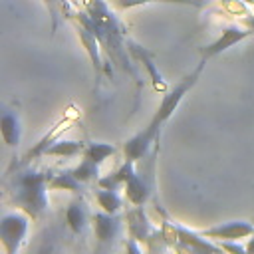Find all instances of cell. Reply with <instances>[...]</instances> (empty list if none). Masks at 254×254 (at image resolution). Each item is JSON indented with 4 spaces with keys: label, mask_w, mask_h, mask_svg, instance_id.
I'll list each match as a JSON object with an SVG mask.
<instances>
[{
    "label": "cell",
    "mask_w": 254,
    "mask_h": 254,
    "mask_svg": "<svg viewBox=\"0 0 254 254\" xmlns=\"http://www.w3.org/2000/svg\"><path fill=\"white\" fill-rule=\"evenodd\" d=\"M204 64H206V62L200 60V64L196 65V69H194L192 73H189L187 77H183V81L177 83L175 89H171V91H167V93L163 95V101H161V105L157 107V111H155V115L151 117V121L147 123V127H143V129H141L139 133H135L129 141H125V145H123V155H125V159L137 163L139 159H143V157L149 153L151 145L159 139L161 127L169 121V117H171L173 111L179 107V103L183 101V97L187 95V91L196 83V79H198V75H200Z\"/></svg>",
    "instance_id": "obj_1"
},
{
    "label": "cell",
    "mask_w": 254,
    "mask_h": 254,
    "mask_svg": "<svg viewBox=\"0 0 254 254\" xmlns=\"http://www.w3.org/2000/svg\"><path fill=\"white\" fill-rule=\"evenodd\" d=\"M50 173L36 169L22 171L12 179V200L24 210L30 218H40L48 208V190H50Z\"/></svg>",
    "instance_id": "obj_2"
},
{
    "label": "cell",
    "mask_w": 254,
    "mask_h": 254,
    "mask_svg": "<svg viewBox=\"0 0 254 254\" xmlns=\"http://www.w3.org/2000/svg\"><path fill=\"white\" fill-rule=\"evenodd\" d=\"M30 226V216L24 210L6 212L0 220V242L4 248V254H18L26 232Z\"/></svg>",
    "instance_id": "obj_3"
},
{
    "label": "cell",
    "mask_w": 254,
    "mask_h": 254,
    "mask_svg": "<svg viewBox=\"0 0 254 254\" xmlns=\"http://www.w3.org/2000/svg\"><path fill=\"white\" fill-rule=\"evenodd\" d=\"M171 228L175 232L179 248L187 254H226L218 244H212L210 238L202 236L200 232H192V230H189L177 222H173Z\"/></svg>",
    "instance_id": "obj_4"
},
{
    "label": "cell",
    "mask_w": 254,
    "mask_h": 254,
    "mask_svg": "<svg viewBox=\"0 0 254 254\" xmlns=\"http://www.w3.org/2000/svg\"><path fill=\"white\" fill-rule=\"evenodd\" d=\"M200 234L214 240V242H224V240H236L238 242V240L254 234V224L248 220H228V222L208 226Z\"/></svg>",
    "instance_id": "obj_5"
},
{
    "label": "cell",
    "mask_w": 254,
    "mask_h": 254,
    "mask_svg": "<svg viewBox=\"0 0 254 254\" xmlns=\"http://www.w3.org/2000/svg\"><path fill=\"white\" fill-rule=\"evenodd\" d=\"M93 232L99 246H109L119 238L121 232V218L117 214L99 210L93 214Z\"/></svg>",
    "instance_id": "obj_6"
},
{
    "label": "cell",
    "mask_w": 254,
    "mask_h": 254,
    "mask_svg": "<svg viewBox=\"0 0 254 254\" xmlns=\"http://www.w3.org/2000/svg\"><path fill=\"white\" fill-rule=\"evenodd\" d=\"M250 34H252V30H242V28H238V26H232V28L222 30V34H220L212 44H208V46H204V48H202V60L206 62V60H210V58L218 56L220 52H224V50L232 48L234 44L242 42V40H244V38H248Z\"/></svg>",
    "instance_id": "obj_7"
},
{
    "label": "cell",
    "mask_w": 254,
    "mask_h": 254,
    "mask_svg": "<svg viewBox=\"0 0 254 254\" xmlns=\"http://www.w3.org/2000/svg\"><path fill=\"white\" fill-rule=\"evenodd\" d=\"M127 228H129V236L139 240V242H149L151 236L155 234L149 218L145 216L143 212V206H133L129 212H127Z\"/></svg>",
    "instance_id": "obj_8"
},
{
    "label": "cell",
    "mask_w": 254,
    "mask_h": 254,
    "mask_svg": "<svg viewBox=\"0 0 254 254\" xmlns=\"http://www.w3.org/2000/svg\"><path fill=\"white\" fill-rule=\"evenodd\" d=\"M125 196L133 206H143L151 196V185L141 173H133L125 183Z\"/></svg>",
    "instance_id": "obj_9"
},
{
    "label": "cell",
    "mask_w": 254,
    "mask_h": 254,
    "mask_svg": "<svg viewBox=\"0 0 254 254\" xmlns=\"http://www.w3.org/2000/svg\"><path fill=\"white\" fill-rule=\"evenodd\" d=\"M133 173H135V161L125 159L123 165H121L117 171H113V173H109V175H105V177H99L97 185H99L101 189H115V190H117V187H125V183L129 181V177H131Z\"/></svg>",
    "instance_id": "obj_10"
},
{
    "label": "cell",
    "mask_w": 254,
    "mask_h": 254,
    "mask_svg": "<svg viewBox=\"0 0 254 254\" xmlns=\"http://www.w3.org/2000/svg\"><path fill=\"white\" fill-rule=\"evenodd\" d=\"M127 46H129V52L139 60V62H143V65L147 67V71L151 73V79H153V85H155V89L157 91H163V93H167V83L163 81V77H161V73L155 69V64H153V60H151V56L141 48V46H137L133 40H127Z\"/></svg>",
    "instance_id": "obj_11"
},
{
    "label": "cell",
    "mask_w": 254,
    "mask_h": 254,
    "mask_svg": "<svg viewBox=\"0 0 254 254\" xmlns=\"http://www.w3.org/2000/svg\"><path fill=\"white\" fill-rule=\"evenodd\" d=\"M65 224L73 234H81L87 226V210L85 204L81 200H73L69 202V206L65 208Z\"/></svg>",
    "instance_id": "obj_12"
},
{
    "label": "cell",
    "mask_w": 254,
    "mask_h": 254,
    "mask_svg": "<svg viewBox=\"0 0 254 254\" xmlns=\"http://www.w3.org/2000/svg\"><path fill=\"white\" fill-rule=\"evenodd\" d=\"M85 151V145L81 141H69V139H56L44 157H64V159H69V157H75V155H83Z\"/></svg>",
    "instance_id": "obj_13"
},
{
    "label": "cell",
    "mask_w": 254,
    "mask_h": 254,
    "mask_svg": "<svg viewBox=\"0 0 254 254\" xmlns=\"http://www.w3.org/2000/svg\"><path fill=\"white\" fill-rule=\"evenodd\" d=\"M0 133H2V139H4V143H6L8 147H16V145L20 143L22 129H20V123H18L16 113H12V111H4V113H2Z\"/></svg>",
    "instance_id": "obj_14"
},
{
    "label": "cell",
    "mask_w": 254,
    "mask_h": 254,
    "mask_svg": "<svg viewBox=\"0 0 254 254\" xmlns=\"http://www.w3.org/2000/svg\"><path fill=\"white\" fill-rule=\"evenodd\" d=\"M93 194H95V200H97V204H99L101 210L111 212V214H117L119 212L123 200H121V194L115 189H101L99 187L97 190H93Z\"/></svg>",
    "instance_id": "obj_15"
},
{
    "label": "cell",
    "mask_w": 254,
    "mask_h": 254,
    "mask_svg": "<svg viewBox=\"0 0 254 254\" xmlns=\"http://www.w3.org/2000/svg\"><path fill=\"white\" fill-rule=\"evenodd\" d=\"M69 171H71L73 177H75L79 183H83V185H89V183H93V181H99V165H97L95 161L87 159V157H83V159L79 161V165L73 167V169H69Z\"/></svg>",
    "instance_id": "obj_16"
},
{
    "label": "cell",
    "mask_w": 254,
    "mask_h": 254,
    "mask_svg": "<svg viewBox=\"0 0 254 254\" xmlns=\"http://www.w3.org/2000/svg\"><path fill=\"white\" fill-rule=\"evenodd\" d=\"M83 189V183H79L71 171H62L58 175H52L50 179V190H71L79 192Z\"/></svg>",
    "instance_id": "obj_17"
},
{
    "label": "cell",
    "mask_w": 254,
    "mask_h": 254,
    "mask_svg": "<svg viewBox=\"0 0 254 254\" xmlns=\"http://www.w3.org/2000/svg\"><path fill=\"white\" fill-rule=\"evenodd\" d=\"M77 32H79V38H81V42H83V46H85V50H87V54H89V58H91V62H93L97 73H99V71H101V62H99V52H97V48H99L101 44H99L97 38H95L87 28H83L81 24H77Z\"/></svg>",
    "instance_id": "obj_18"
},
{
    "label": "cell",
    "mask_w": 254,
    "mask_h": 254,
    "mask_svg": "<svg viewBox=\"0 0 254 254\" xmlns=\"http://www.w3.org/2000/svg\"><path fill=\"white\" fill-rule=\"evenodd\" d=\"M67 125H69V121H65V123L58 125L54 131H50V133H48V135H46V137H44L40 143H36V145H34V149H30V151L26 153V157H24V159L28 161V159H36V157H42V155H46L48 147H50V145H52L56 139H60V137H58V135H60V131H62V129H67Z\"/></svg>",
    "instance_id": "obj_19"
},
{
    "label": "cell",
    "mask_w": 254,
    "mask_h": 254,
    "mask_svg": "<svg viewBox=\"0 0 254 254\" xmlns=\"http://www.w3.org/2000/svg\"><path fill=\"white\" fill-rule=\"evenodd\" d=\"M115 151H117V149H115L113 145H109V143H89V145H85L83 157H87V159L95 161L97 165H101L107 157L115 155Z\"/></svg>",
    "instance_id": "obj_20"
},
{
    "label": "cell",
    "mask_w": 254,
    "mask_h": 254,
    "mask_svg": "<svg viewBox=\"0 0 254 254\" xmlns=\"http://www.w3.org/2000/svg\"><path fill=\"white\" fill-rule=\"evenodd\" d=\"M149 2H165V4H187V6H204V0H115V4L123 10L127 8H135V6H141V4H149Z\"/></svg>",
    "instance_id": "obj_21"
},
{
    "label": "cell",
    "mask_w": 254,
    "mask_h": 254,
    "mask_svg": "<svg viewBox=\"0 0 254 254\" xmlns=\"http://www.w3.org/2000/svg\"><path fill=\"white\" fill-rule=\"evenodd\" d=\"M218 246H220L226 254H250L248 248L236 244V240H224V242H218Z\"/></svg>",
    "instance_id": "obj_22"
},
{
    "label": "cell",
    "mask_w": 254,
    "mask_h": 254,
    "mask_svg": "<svg viewBox=\"0 0 254 254\" xmlns=\"http://www.w3.org/2000/svg\"><path fill=\"white\" fill-rule=\"evenodd\" d=\"M125 254H143V250L139 246V240H135V238L129 236V240L125 244Z\"/></svg>",
    "instance_id": "obj_23"
},
{
    "label": "cell",
    "mask_w": 254,
    "mask_h": 254,
    "mask_svg": "<svg viewBox=\"0 0 254 254\" xmlns=\"http://www.w3.org/2000/svg\"><path fill=\"white\" fill-rule=\"evenodd\" d=\"M44 2H46V6L50 8V16H52V22H54V30H56V26H58L56 18H58V6H60V0H44Z\"/></svg>",
    "instance_id": "obj_24"
},
{
    "label": "cell",
    "mask_w": 254,
    "mask_h": 254,
    "mask_svg": "<svg viewBox=\"0 0 254 254\" xmlns=\"http://www.w3.org/2000/svg\"><path fill=\"white\" fill-rule=\"evenodd\" d=\"M38 254H54V252H52V246L46 242V244H44V246L38 250Z\"/></svg>",
    "instance_id": "obj_25"
},
{
    "label": "cell",
    "mask_w": 254,
    "mask_h": 254,
    "mask_svg": "<svg viewBox=\"0 0 254 254\" xmlns=\"http://www.w3.org/2000/svg\"><path fill=\"white\" fill-rule=\"evenodd\" d=\"M246 248H248V252H250V254H254V234H252V238L248 240V244H246Z\"/></svg>",
    "instance_id": "obj_26"
},
{
    "label": "cell",
    "mask_w": 254,
    "mask_h": 254,
    "mask_svg": "<svg viewBox=\"0 0 254 254\" xmlns=\"http://www.w3.org/2000/svg\"><path fill=\"white\" fill-rule=\"evenodd\" d=\"M93 254H105V252H101V250H97V252H93Z\"/></svg>",
    "instance_id": "obj_27"
},
{
    "label": "cell",
    "mask_w": 254,
    "mask_h": 254,
    "mask_svg": "<svg viewBox=\"0 0 254 254\" xmlns=\"http://www.w3.org/2000/svg\"><path fill=\"white\" fill-rule=\"evenodd\" d=\"M248 2H254V0H248Z\"/></svg>",
    "instance_id": "obj_28"
},
{
    "label": "cell",
    "mask_w": 254,
    "mask_h": 254,
    "mask_svg": "<svg viewBox=\"0 0 254 254\" xmlns=\"http://www.w3.org/2000/svg\"><path fill=\"white\" fill-rule=\"evenodd\" d=\"M81 2H85V0H81Z\"/></svg>",
    "instance_id": "obj_29"
}]
</instances>
